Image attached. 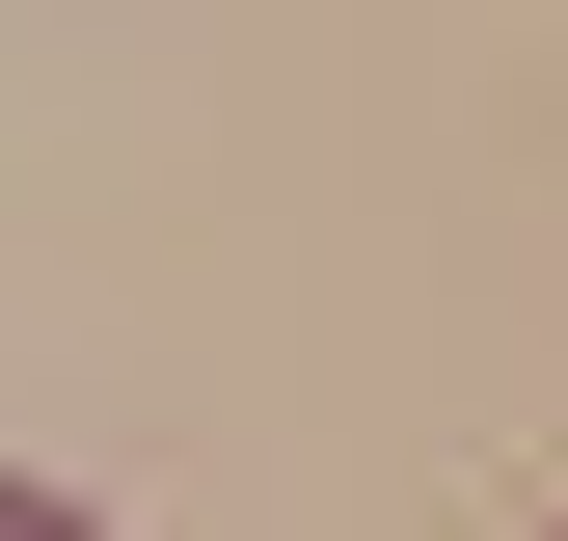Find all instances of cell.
Wrapping results in <instances>:
<instances>
[{
  "label": "cell",
  "instance_id": "cell-1",
  "mask_svg": "<svg viewBox=\"0 0 568 541\" xmlns=\"http://www.w3.org/2000/svg\"><path fill=\"white\" fill-rule=\"evenodd\" d=\"M0 541H109V514H82V488H28V460H0Z\"/></svg>",
  "mask_w": 568,
  "mask_h": 541
}]
</instances>
